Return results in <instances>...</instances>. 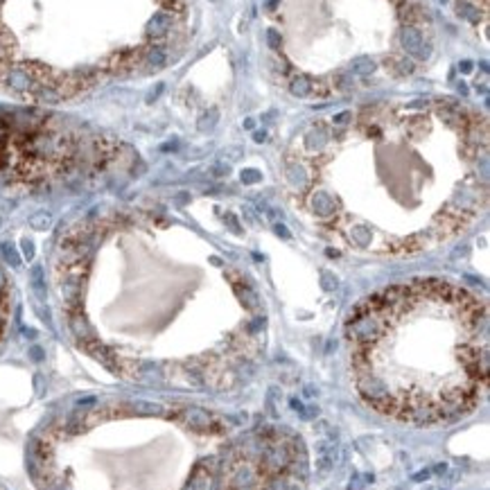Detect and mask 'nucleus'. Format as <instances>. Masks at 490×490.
Returning <instances> with one entry per match:
<instances>
[{
	"label": "nucleus",
	"instance_id": "nucleus-2",
	"mask_svg": "<svg viewBox=\"0 0 490 490\" xmlns=\"http://www.w3.org/2000/svg\"><path fill=\"white\" fill-rule=\"evenodd\" d=\"M486 161L479 113L443 100L386 102L307 124L285 154V190L341 249L416 256L481 217Z\"/></svg>",
	"mask_w": 490,
	"mask_h": 490
},
{
	"label": "nucleus",
	"instance_id": "nucleus-8",
	"mask_svg": "<svg viewBox=\"0 0 490 490\" xmlns=\"http://www.w3.org/2000/svg\"><path fill=\"white\" fill-rule=\"evenodd\" d=\"M0 490H2V488H0Z\"/></svg>",
	"mask_w": 490,
	"mask_h": 490
},
{
	"label": "nucleus",
	"instance_id": "nucleus-6",
	"mask_svg": "<svg viewBox=\"0 0 490 490\" xmlns=\"http://www.w3.org/2000/svg\"><path fill=\"white\" fill-rule=\"evenodd\" d=\"M9 318H11V285L2 264H0V344H2L7 328H9Z\"/></svg>",
	"mask_w": 490,
	"mask_h": 490
},
{
	"label": "nucleus",
	"instance_id": "nucleus-1",
	"mask_svg": "<svg viewBox=\"0 0 490 490\" xmlns=\"http://www.w3.org/2000/svg\"><path fill=\"white\" fill-rule=\"evenodd\" d=\"M154 212H109L63 233L55 289L68 332L131 379L222 391L260 355L262 337L181 307L262 325L244 273L197 233Z\"/></svg>",
	"mask_w": 490,
	"mask_h": 490
},
{
	"label": "nucleus",
	"instance_id": "nucleus-5",
	"mask_svg": "<svg viewBox=\"0 0 490 490\" xmlns=\"http://www.w3.org/2000/svg\"><path fill=\"white\" fill-rule=\"evenodd\" d=\"M262 452L242 450L229 463V472L224 474V490H291L296 479V461L280 457L273 463L271 457Z\"/></svg>",
	"mask_w": 490,
	"mask_h": 490
},
{
	"label": "nucleus",
	"instance_id": "nucleus-7",
	"mask_svg": "<svg viewBox=\"0 0 490 490\" xmlns=\"http://www.w3.org/2000/svg\"><path fill=\"white\" fill-rule=\"evenodd\" d=\"M461 9L463 14L468 18H474V21H479V14L481 18L486 21V9H488V0H461Z\"/></svg>",
	"mask_w": 490,
	"mask_h": 490
},
{
	"label": "nucleus",
	"instance_id": "nucleus-3",
	"mask_svg": "<svg viewBox=\"0 0 490 490\" xmlns=\"http://www.w3.org/2000/svg\"><path fill=\"white\" fill-rule=\"evenodd\" d=\"M352 386L379 416L413 427L468 416L488 386L484 301L420 278L364 298L346 321Z\"/></svg>",
	"mask_w": 490,
	"mask_h": 490
},
{
	"label": "nucleus",
	"instance_id": "nucleus-4",
	"mask_svg": "<svg viewBox=\"0 0 490 490\" xmlns=\"http://www.w3.org/2000/svg\"><path fill=\"white\" fill-rule=\"evenodd\" d=\"M188 39L185 0H0V90L59 104L163 70Z\"/></svg>",
	"mask_w": 490,
	"mask_h": 490
}]
</instances>
